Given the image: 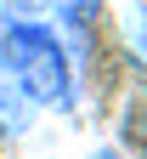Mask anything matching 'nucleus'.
Listing matches in <instances>:
<instances>
[{"label": "nucleus", "mask_w": 147, "mask_h": 159, "mask_svg": "<svg viewBox=\"0 0 147 159\" xmlns=\"http://www.w3.org/2000/svg\"><path fill=\"white\" fill-rule=\"evenodd\" d=\"M0 80L34 108H57L68 114L74 108V68H68V51L62 40L51 34L45 17H11L0 23Z\"/></svg>", "instance_id": "f257e3e1"}, {"label": "nucleus", "mask_w": 147, "mask_h": 159, "mask_svg": "<svg viewBox=\"0 0 147 159\" xmlns=\"http://www.w3.org/2000/svg\"><path fill=\"white\" fill-rule=\"evenodd\" d=\"M96 159H113V153H108V148H102V153H96Z\"/></svg>", "instance_id": "39448f33"}, {"label": "nucleus", "mask_w": 147, "mask_h": 159, "mask_svg": "<svg viewBox=\"0 0 147 159\" xmlns=\"http://www.w3.org/2000/svg\"><path fill=\"white\" fill-rule=\"evenodd\" d=\"M28 119H34V108H28L23 97L6 85V80H0V142H6V136H17V131L28 125Z\"/></svg>", "instance_id": "7ed1b4c3"}, {"label": "nucleus", "mask_w": 147, "mask_h": 159, "mask_svg": "<svg viewBox=\"0 0 147 159\" xmlns=\"http://www.w3.org/2000/svg\"><path fill=\"white\" fill-rule=\"evenodd\" d=\"M45 6H51V17H57V23L68 29V34H74V29L85 34L96 17H102V0H45Z\"/></svg>", "instance_id": "f03ea898"}, {"label": "nucleus", "mask_w": 147, "mask_h": 159, "mask_svg": "<svg viewBox=\"0 0 147 159\" xmlns=\"http://www.w3.org/2000/svg\"><path fill=\"white\" fill-rule=\"evenodd\" d=\"M124 34H130V46H136V57L147 63V6H130V23H124Z\"/></svg>", "instance_id": "20e7f679"}]
</instances>
